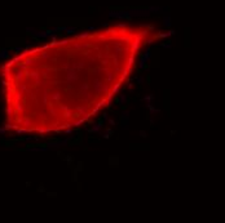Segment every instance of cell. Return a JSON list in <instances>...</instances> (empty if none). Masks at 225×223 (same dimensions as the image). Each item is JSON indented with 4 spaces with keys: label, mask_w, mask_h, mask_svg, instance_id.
<instances>
[{
    "label": "cell",
    "mask_w": 225,
    "mask_h": 223,
    "mask_svg": "<svg viewBox=\"0 0 225 223\" xmlns=\"http://www.w3.org/2000/svg\"><path fill=\"white\" fill-rule=\"evenodd\" d=\"M157 36L151 25L115 23L14 56L0 70L5 129L45 135L89 121L110 104Z\"/></svg>",
    "instance_id": "obj_1"
}]
</instances>
